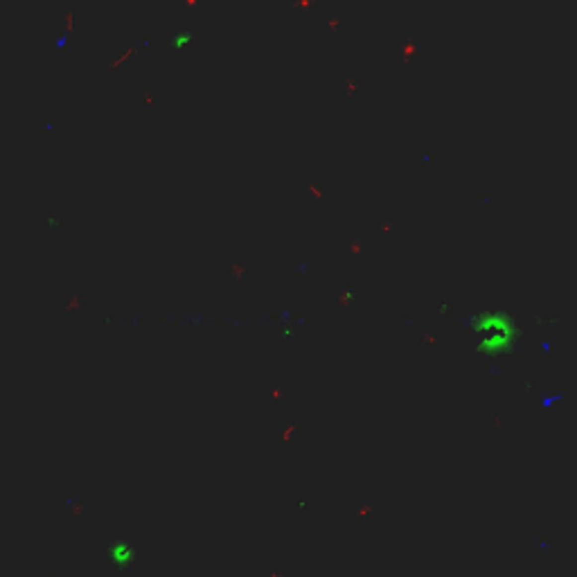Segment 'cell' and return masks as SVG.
Returning a JSON list of instances; mask_svg holds the SVG:
<instances>
[{"instance_id":"6da1fadb","label":"cell","mask_w":577,"mask_h":577,"mask_svg":"<svg viewBox=\"0 0 577 577\" xmlns=\"http://www.w3.org/2000/svg\"><path fill=\"white\" fill-rule=\"evenodd\" d=\"M483 354H503L514 345L516 327L505 313H483L474 325Z\"/></svg>"}]
</instances>
